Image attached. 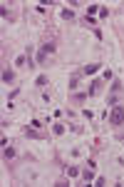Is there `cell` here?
Here are the masks:
<instances>
[{
	"label": "cell",
	"instance_id": "obj_4",
	"mask_svg": "<svg viewBox=\"0 0 124 187\" xmlns=\"http://www.w3.org/2000/svg\"><path fill=\"white\" fill-rule=\"evenodd\" d=\"M25 135L27 137H42V132H37V127H35V125H27L25 127Z\"/></svg>",
	"mask_w": 124,
	"mask_h": 187
},
{
	"label": "cell",
	"instance_id": "obj_5",
	"mask_svg": "<svg viewBox=\"0 0 124 187\" xmlns=\"http://www.w3.org/2000/svg\"><path fill=\"white\" fill-rule=\"evenodd\" d=\"M99 70H102V65H99V63H92V65L84 67V75H94V72H99Z\"/></svg>",
	"mask_w": 124,
	"mask_h": 187
},
{
	"label": "cell",
	"instance_id": "obj_12",
	"mask_svg": "<svg viewBox=\"0 0 124 187\" xmlns=\"http://www.w3.org/2000/svg\"><path fill=\"white\" fill-rule=\"evenodd\" d=\"M82 177H84V180H87V182H92V180H94V172H92V170H87V172H84V175H82Z\"/></svg>",
	"mask_w": 124,
	"mask_h": 187
},
{
	"label": "cell",
	"instance_id": "obj_14",
	"mask_svg": "<svg viewBox=\"0 0 124 187\" xmlns=\"http://www.w3.org/2000/svg\"><path fill=\"white\" fill-rule=\"evenodd\" d=\"M87 13H90V17H92L94 13H99V8H97V5H90V8H87Z\"/></svg>",
	"mask_w": 124,
	"mask_h": 187
},
{
	"label": "cell",
	"instance_id": "obj_13",
	"mask_svg": "<svg viewBox=\"0 0 124 187\" xmlns=\"http://www.w3.org/2000/svg\"><path fill=\"white\" fill-rule=\"evenodd\" d=\"M55 135H65V125H55Z\"/></svg>",
	"mask_w": 124,
	"mask_h": 187
},
{
	"label": "cell",
	"instance_id": "obj_6",
	"mask_svg": "<svg viewBox=\"0 0 124 187\" xmlns=\"http://www.w3.org/2000/svg\"><path fill=\"white\" fill-rule=\"evenodd\" d=\"M99 85H102V80H94V82L90 85V92H87V95H90V97H92V95H97V90H99Z\"/></svg>",
	"mask_w": 124,
	"mask_h": 187
},
{
	"label": "cell",
	"instance_id": "obj_2",
	"mask_svg": "<svg viewBox=\"0 0 124 187\" xmlns=\"http://www.w3.org/2000/svg\"><path fill=\"white\" fill-rule=\"evenodd\" d=\"M55 50H57V45H55V43H42V48H40V55H37V60H40V63H45V55H52Z\"/></svg>",
	"mask_w": 124,
	"mask_h": 187
},
{
	"label": "cell",
	"instance_id": "obj_15",
	"mask_svg": "<svg viewBox=\"0 0 124 187\" xmlns=\"http://www.w3.org/2000/svg\"><path fill=\"white\" fill-rule=\"evenodd\" d=\"M82 115H84V120H92V117H94V112H92V110H84Z\"/></svg>",
	"mask_w": 124,
	"mask_h": 187
},
{
	"label": "cell",
	"instance_id": "obj_10",
	"mask_svg": "<svg viewBox=\"0 0 124 187\" xmlns=\"http://www.w3.org/2000/svg\"><path fill=\"white\" fill-rule=\"evenodd\" d=\"M60 15L65 17V20H72V17H75V13L69 10V8H62V13H60Z\"/></svg>",
	"mask_w": 124,
	"mask_h": 187
},
{
	"label": "cell",
	"instance_id": "obj_11",
	"mask_svg": "<svg viewBox=\"0 0 124 187\" xmlns=\"http://www.w3.org/2000/svg\"><path fill=\"white\" fill-rule=\"evenodd\" d=\"M77 85H80V75H72V78H69V87H72V90H75Z\"/></svg>",
	"mask_w": 124,
	"mask_h": 187
},
{
	"label": "cell",
	"instance_id": "obj_3",
	"mask_svg": "<svg viewBox=\"0 0 124 187\" xmlns=\"http://www.w3.org/2000/svg\"><path fill=\"white\" fill-rule=\"evenodd\" d=\"M0 78H3V82H5V85H10V82L15 80V72H12L10 67H3V75H0Z\"/></svg>",
	"mask_w": 124,
	"mask_h": 187
},
{
	"label": "cell",
	"instance_id": "obj_9",
	"mask_svg": "<svg viewBox=\"0 0 124 187\" xmlns=\"http://www.w3.org/2000/svg\"><path fill=\"white\" fill-rule=\"evenodd\" d=\"M67 177H80V167H67Z\"/></svg>",
	"mask_w": 124,
	"mask_h": 187
},
{
	"label": "cell",
	"instance_id": "obj_7",
	"mask_svg": "<svg viewBox=\"0 0 124 187\" xmlns=\"http://www.w3.org/2000/svg\"><path fill=\"white\" fill-rule=\"evenodd\" d=\"M3 157H5V160H12V157H15V150H12V147H3Z\"/></svg>",
	"mask_w": 124,
	"mask_h": 187
},
{
	"label": "cell",
	"instance_id": "obj_1",
	"mask_svg": "<svg viewBox=\"0 0 124 187\" xmlns=\"http://www.w3.org/2000/svg\"><path fill=\"white\" fill-rule=\"evenodd\" d=\"M109 122H112L114 127L124 122V105H114V110H112V115H109Z\"/></svg>",
	"mask_w": 124,
	"mask_h": 187
},
{
	"label": "cell",
	"instance_id": "obj_8",
	"mask_svg": "<svg viewBox=\"0 0 124 187\" xmlns=\"http://www.w3.org/2000/svg\"><path fill=\"white\" fill-rule=\"evenodd\" d=\"M107 105H112V107H114V105H119V95H117V92H112V95L107 97Z\"/></svg>",
	"mask_w": 124,
	"mask_h": 187
}]
</instances>
